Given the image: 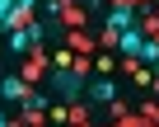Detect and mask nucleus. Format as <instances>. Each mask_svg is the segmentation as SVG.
<instances>
[{"label": "nucleus", "mask_w": 159, "mask_h": 127, "mask_svg": "<svg viewBox=\"0 0 159 127\" xmlns=\"http://www.w3.org/2000/svg\"><path fill=\"white\" fill-rule=\"evenodd\" d=\"M52 85H56V94H61V99H80V94H84V80L75 76L70 61H66V66H61V61H52Z\"/></svg>", "instance_id": "nucleus-1"}, {"label": "nucleus", "mask_w": 159, "mask_h": 127, "mask_svg": "<svg viewBox=\"0 0 159 127\" xmlns=\"http://www.w3.org/2000/svg\"><path fill=\"white\" fill-rule=\"evenodd\" d=\"M131 24H136V10H131V5H112V10H108V19H103V42L112 47V42H117V33H126Z\"/></svg>", "instance_id": "nucleus-2"}, {"label": "nucleus", "mask_w": 159, "mask_h": 127, "mask_svg": "<svg viewBox=\"0 0 159 127\" xmlns=\"http://www.w3.org/2000/svg\"><path fill=\"white\" fill-rule=\"evenodd\" d=\"M42 33H47V28L33 24V19H28L24 28H10V52H33V47L42 42Z\"/></svg>", "instance_id": "nucleus-3"}, {"label": "nucleus", "mask_w": 159, "mask_h": 127, "mask_svg": "<svg viewBox=\"0 0 159 127\" xmlns=\"http://www.w3.org/2000/svg\"><path fill=\"white\" fill-rule=\"evenodd\" d=\"M112 47H117V52H122L126 61H136V56H140V47H145V33H140V28L131 24L126 33H117V42H112Z\"/></svg>", "instance_id": "nucleus-4"}, {"label": "nucleus", "mask_w": 159, "mask_h": 127, "mask_svg": "<svg viewBox=\"0 0 159 127\" xmlns=\"http://www.w3.org/2000/svg\"><path fill=\"white\" fill-rule=\"evenodd\" d=\"M0 94H5L10 104H24V99H28V85H24L19 76H5V85H0Z\"/></svg>", "instance_id": "nucleus-5"}, {"label": "nucleus", "mask_w": 159, "mask_h": 127, "mask_svg": "<svg viewBox=\"0 0 159 127\" xmlns=\"http://www.w3.org/2000/svg\"><path fill=\"white\" fill-rule=\"evenodd\" d=\"M89 94H94V99H98V104H117V85H112V80H108V76H98V80H94V85H89Z\"/></svg>", "instance_id": "nucleus-6"}, {"label": "nucleus", "mask_w": 159, "mask_h": 127, "mask_svg": "<svg viewBox=\"0 0 159 127\" xmlns=\"http://www.w3.org/2000/svg\"><path fill=\"white\" fill-rule=\"evenodd\" d=\"M0 127H10V118H5V108H0Z\"/></svg>", "instance_id": "nucleus-7"}]
</instances>
